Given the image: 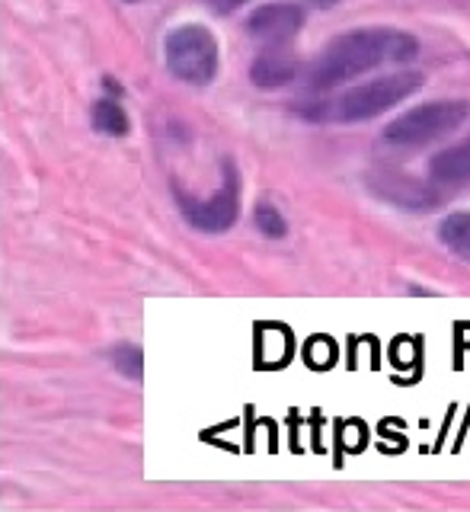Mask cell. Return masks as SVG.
Instances as JSON below:
<instances>
[{
  "instance_id": "1",
  "label": "cell",
  "mask_w": 470,
  "mask_h": 512,
  "mask_svg": "<svg viewBox=\"0 0 470 512\" xmlns=\"http://www.w3.org/2000/svg\"><path fill=\"white\" fill-rule=\"evenodd\" d=\"M419 52V42L410 32L400 29H355L346 36L333 39L323 55L311 64L307 84L314 90H330L352 77H362L381 64H403L413 61Z\"/></svg>"
},
{
  "instance_id": "2",
  "label": "cell",
  "mask_w": 470,
  "mask_h": 512,
  "mask_svg": "<svg viewBox=\"0 0 470 512\" xmlns=\"http://www.w3.org/2000/svg\"><path fill=\"white\" fill-rule=\"evenodd\" d=\"M419 87H423V74L397 71V74L368 80V84H362V87H352L349 93L339 96V100L327 103L323 109H311L307 116H311V119H327V122H343V125L368 122V119H375V116H384V112L394 109L397 103H403Z\"/></svg>"
},
{
  "instance_id": "3",
  "label": "cell",
  "mask_w": 470,
  "mask_h": 512,
  "mask_svg": "<svg viewBox=\"0 0 470 512\" xmlns=\"http://www.w3.org/2000/svg\"><path fill=\"white\" fill-rule=\"evenodd\" d=\"M164 58L173 77H180L183 84L205 87L218 74V39L212 29L199 23L176 26L164 39Z\"/></svg>"
},
{
  "instance_id": "4",
  "label": "cell",
  "mask_w": 470,
  "mask_h": 512,
  "mask_svg": "<svg viewBox=\"0 0 470 512\" xmlns=\"http://www.w3.org/2000/svg\"><path fill=\"white\" fill-rule=\"evenodd\" d=\"M467 116L470 103L464 100H439L416 106L384 128V141L394 144V148H426V144L439 141L442 135L455 132L461 122H467Z\"/></svg>"
},
{
  "instance_id": "5",
  "label": "cell",
  "mask_w": 470,
  "mask_h": 512,
  "mask_svg": "<svg viewBox=\"0 0 470 512\" xmlns=\"http://www.w3.org/2000/svg\"><path fill=\"white\" fill-rule=\"evenodd\" d=\"M176 199H180V208L192 228L208 231V234H221V231H228L240 215L237 173L231 170V164L224 167V183L212 199H192L189 192H176Z\"/></svg>"
},
{
  "instance_id": "6",
  "label": "cell",
  "mask_w": 470,
  "mask_h": 512,
  "mask_svg": "<svg viewBox=\"0 0 470 512\" xmlns=\"http://www.w3.org/2000/svg\"><path fill=\"white\" fill-rule=\"evenodd\" d=\"M368 189L375 192L378 199L391 202L397 208H407V212H429V208L439 205V192H435L429 183L416 180L410 173H397V170L371 173Z\"/></svg>"
},
{
  "instance_id": "7",
  "label": "cell",
  "mask_w": 470,
  "mask_h": 512,
  "mask_svg": "<svg viewBox=\"0 0 470 512\" xmlns=\"http://www.w3.org/2000/svg\"><path fill=\"white\" fill-rule=\"evenodd\" d=\"M304 26V10L298 4H266L250 13L247 32L266 45H282L295 39Z\"/></svg>"
},
{
  "instance_id": "8",
  "label": "cell",
  "mask_w": 470,
  "mask_h": 512,
  "mask_svg": "<svg viewBox=\"0 0 470 512\" xmlns=\"http://www.w3.org/2000/svg\"><path fill=\"white\" fill-rule=\"evenodd\" d=\"M298 77V61L285 52H263L250 64V80L263 90L288 87Z\"/></svg>"
},
{
  "instance_id": "9",
  "label": "cell",
  "mask_w": 470,
  "mask_h": 512,
  "mask_svg": "<svg viewBox=\"0 0 470 512\" xmlns=\"http://www.w3.org/2000/svg\"><path fill=\"white\" fill-rule=\"evenodd\" d=\"M429 176L435 183H464L470 180V138L451 144L429 160Z\"/></svg>"
},
{
  "instance_id": "10",
  "label": "cell",
  "mask_w": 470,
  "mask_h": 512,
  "mask_svg": "<svg viewBox=\"0 0 470 512\" xmlns=\"http://www.w3.org/2000/svg\"><path fill=\"white\" fill-rule=\"evenodd\" d=\"M439 237H442V244L461 256V260L470 263V212H455V215H448L442 221V228H439Z\"/></svg>"
},
{
  "instance_id": "11",
  "label": "cell",
  "mask_w": 470,
  "mask_h": 512,
  "mask_svg": "<svg viewBox=\"0 0 470 512\" xmlns=\"http://www.w3.org/2000/svg\"><path fill=\"white\" fill-rule=\"evenodd\" d=\"M93 128H96V132H103V135H112V138L128 135L125 109L116 100H100L93 106Z\"/></svg>"
},
{
  "instance_id": "12",
  "label": "cell",
  "mask_w": 470,
  "mask_h": 512,
  "mask_svg": "<svg viewBox=\"0 0 470 512\" xmlns=\"http://www.w3.org/2000/svg\"><path fill=\"white\" fill-rule=\"evenodd\" d=\"M109 359H112V365H116L119 375L132 378V381H141V375H144V356H141L138 346H116V349L109 352Z\"/></svg>"
},
{
  "instance_id": "13",
  "label": "cell",
  "mask_w": 470,
  "mask_h": 512,
  "mask_svg": "<svg viewBox=\"0 0 470 512\" xmlns=\"http://www.w3.org/2000/svg\"><path fill=\"white\" fill-rule=\"evenodd\" d=\"M253 221H256V228L263 231L266 237H285V231H288V224H285L282 212H279L275 205H269V202L256 205Z\"/></svg>"
},
{
  "instance_id": "14",
  "label": "cell",
  "mask_w": 470,
  "mask_h": 512,
  "mask_svg": "<svg viewBox=\"0 0 470 512\" xmlns=\"http://www.w3.org/2000/svg\"><path fill=\"white\" fill-rule=\"evenodd\" d=\"M247 0H212V7L218 10V13H234L237 7H243Z\"/></svg>"
},
{
  "instance_id": "15",
  "label": "cell",
  "mask_w": 470,
  "mask_h": 512,
  "mask_svg": "<svg viewBox=\"0 0 470 512\" xmlns=\"http://www.w3.org/2000/svg\"><path fill=\"white\" fill-rule=\"evenodd\" d=\"M311 7H333V4H339V0H307Z\"/></svg>"
},
{
  "instance_id": "16",
  "label": "cell",
  "mask_w": 470,
  "mask_h": 512,
  "mask_svg": "<svg viewBox=\"0 0 470 512\" xmlns=\"http://www.w3.org/2000/svg\"><path fill=\"white\" fill-rule=\"evenodd\" d=\"M128 4H135V0H128Z\"/></svg>"
}]
</instances>
